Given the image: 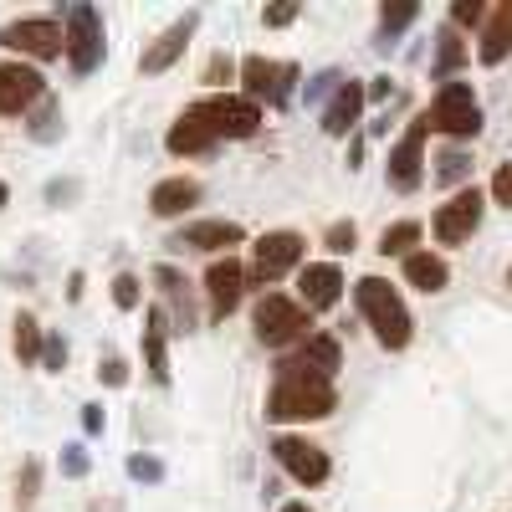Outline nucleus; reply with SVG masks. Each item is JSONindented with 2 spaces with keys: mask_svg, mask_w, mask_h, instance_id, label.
<instances>
[{
  "mask_svg": "<svg viewBox=\"0 0 512 512\" xmlns=\"http://www.w3.org/2000/svg\"><path fill=\"white\" fill-rule=\"evenodd\" d=\"M354 297H359V313L369 318V328H374V338L384 349H405L410 344L415 323H410V308L400 303V292L390 282H384V277H359Z\"/></svg>",
  "mask_w": 512,
  "mask_h": 512,
  "instance_id": "f257e3e1",
  "label": "nucleus"
},
{
  "mask_svg": "<svg viewBox=\"0 0 512 512\" xmlns=\"http://www.w3.org/2000/svg\"><path fill=\"white\" fill-rule=\"evenodd\" d=\"M338 395L328 379H308V374H277L272 395H267V420H323L333 415Z\"/></svg>",
  "mask_w": 512,
  "mask_h": 512,
  "instance_id": "f03ea898",
  "label": "nucleus"
},
{
  "mask_svg": "<svg viewBox=\"0 0 512 512\" xmlns=\"http://www.w3.org/2000/svg\"><path fill=\"white\" fill-rule=\"evenodd\" d=\"M425 118H431V128H441V134H451V139H477L482 134V103L472 93V82H446Z\"/></svg>",
  "mask_w": 512,
  "mask_h": 512,
  "instance_id": "7ed1b4c3",
  "label": "nucleus"
},
{
  "mask_svg": "<svg viewBox=\"0 0 512 512\" xmlns=\"http://www.w3.org/2000/svg\"><path fill=\"white\" fill-rule=\"evenodd\" d=\"M210 134H216V144L221 139H251L256 128H262V108H256L246 93L236 98V93H221V98H205V103H195L190 108Z\"/></svg>",
  "mask_w": 512,
  "mask_h": 512,
  "instance_id": "20e7f679",
  "label": "nucleus"
},
{
  "mask_svg": "<svg viewBox=\"0 0 512 512\" xmlns=\"http://www.w3.org/2000/svg\"><path fill=\"white\" fill-rule=\"evenodd\" d=\"M251 323H256V338H262L267 349L297 344V338L313 328V323H308V308H303V303H292V297H282V292H267L262 303H256Z\"/></svg>",
  "mask_w": 512,
  "mask_h": 512,
  "instance_id": "39448f33",
  "label": "nucleus"
},
{
  "mask_svg": "<svg viewBox=\"0 0 512 512\" xmlns=\"http://www.w3.org/2000/svg\"><path fill=\"white\" fill-rule=\"evenodd\" d=\"M0 47H11L21 57H36V62H52V57L67 52V31L52 16H31V21H11L6 31H0Z\"/></svg>",
  "mask_w": 512,
  "mask_h": 512,
  "instance_id": "423d86ee",
  "label": "nucleus"
},
{
  "mask_svg": "<svg viewBox=\"0 0 512 512\" xmlns=\"http://www.w3.org/2000/svg\"><path fill=\"white\" fill-rule=\"evenodd\" d=\"M241 82H246V98L256 108H287L292 103V82H297V67L292 62H267V57H246L241 62Z\"/></svg>",
  "mask_w": 512,
  "mask_h": 512,
  "instance_id": "0eeeda50",
  "label": "nucleus"
},
{
  "mask_svg": "<svg viewBox=\"0 0 512 512\" xmlns=\"http://www.w3.org/2000/svg\"><path fill=\"white\" fill-rule=\"evenodd\" d=\"M303 251H308V241L297 236V231H267L262 241H256V251H251V282H277V277H287L297 262H303Z\"/></svg>",
  "mask_w": 512,
  "mask_h": 512,
  "instance_id": "6e6552de",
  "label": "nucleus"
},
{
  "mask_svg": "<svg viewBox=\"0 0 512 512\" xmlns=\"http://www.w3.org/2000/svg\"><path fill=\"white\" fill-rule=\"evenodd\" d=\"M272 456H277V466L297 482V487H318V482H328V451L323 446H313V441H303V436H277L272 441Z\"/></svg>",
  "mask_w": 512,
  "mask_h": 512,
  "instance_id": "1a4fd4ad",
  "label": "nucleus"
},
{
  "mask_svg": "<svg viewBox=\"0 0 512 512\" xmlns=\"http://www.w3.org/2000/svg\"><path fill=\"white\" fill-rule=\"evenodd\" d=\"M67 62L72 72H93L103 62V16L93 6L67 11Z\"/></svg>",
  "mask_w": 512,
  "mask_h": 512,
  "instance_id": "9d476101",
  "label": "nucleus"
},
{
  "mask_svg": "<svg viewBox=\"0 0 512 512\" xmlns=\"http://www.w3.org/2000/svg\"><path fill=\"white\" fill-rule=\"evenodd\" d=\"M482 226V190L472 185V190H456L441 210H436V221H431V231H436V241L441 246H461V241H472V231Z\"/></svg>",
  "mask_w": 512,
  "mask_h": 512,
  "instance_id": "9b49d317",
  "label": "nucleus"
},
{
  "mask_svg": "<svg viewBox=\"0 0 512 512\" xmlns=\"http://www.w3.org/2000/svg\"><path fill=\"white\" fill-rule=\"evenodd\" d=\"M425 134H431V118H415L410 123V134L390 149V185L400 190V195H410L420 180H425Z\"/></svg>",
  "mask_w": 512,
  "mask_h": 512,
  "instance_id": "f8f14e48",
  "label": "nucleus"
},
{
  "mask_svg": "<svg viewBox=\"0 0 512 512\" xmlns=\"http://www.w3.org/2000/svg\"><path fill=\"white\" fill-rule=\"evenodd\" d=\"M338 364H344V349H338V338H333V333H308V344L297 349L292 359H282L277 374H308V379H328V384H333Z\"/></svg>",
  "mask_w": 512,
  "mask_h": 512,
  "instance_id": "ddd939ff",
  "label": "nucleus"
},
{
  "mask_svg": "<svg viewBox=\"0 0 512 512\" xmlns=\"http://www.w3.org/2000/svg\"><path fill=\"white\" fill-rule=\"evenodd\" d=\"M47 98V77L26 62H0V118Z\"/></svg>",
  "mask_w": 512,
  "mask_h": 512,
  "instance_id": "4468645a",
  "label": "nucleus"
},
{
  "mask_svg": "<svg viewBox=\"0 0 512 512\" xmlns=\"http://www.w3.org/2000/svg\"><path fill=\"white\" fill-rule=\"evenodd\" d=\"M205 292H210V318H226L236 303H241V292H246V267L236 262V256H221V262H210L205 272Z\"/></svg>",
  "mask_w": 512,
  "mask_h": 512,
  "instance_id": "2eb2a0df",
  "label": "nucleus"
},
{
  "mask_svg": "<svg viewBox=\"0 0 512 512\" xmlns=\"http://www.w3.org/2000/svg\"><path fill=\"white\" fill-rule=\"evenodd\" d=\"M338 292H344V272H338L333 262H308L303 272H297V297H303L308 313H328L338 303Z\"/></svg>",
  "mask_w": 512,
  "mask_h": 512,
  "instance_id": "dca6fc26",
  "label": "nucleus"
},
{
  "mask_svg": "<svg viewBox=\"0 0 512 512\" xmlns=\"http://www.w3.org/2000/svg\"><path fill=\"white\" fill-rule=\"evenodd\" d=\"M195 26H200V11H190L185 21H175V26H169V31H164V36L154 41V47H149V52L139 57V67H144L149 77H154V72H164V67H175V62H180V52L190 47Z\"/></svg>",
  "mask_w": 512,
  "mask_h": 512,
  "instance_id": "f3484780",
  "label": "nucleus"
},
{
  "mask_svg": "<svg viewBox=\"0 0 512 512\" xmlns=\"http://www.w3.org/2000/svg\"><path fill=\"white\" fill-rule=\"evenodd\" d=\"M364 103H369V93H364V82H344L333 98H328V108H323V134H333V139H344L349 128L359 123V113H364Z\"/></svg>",
  "mask_w": 512,
  "mask_h": 512,
  "instance_id": "a211bd4d",
  "label": "nucleus"
},
{
  "mask_svg": "<svg viewBox=\"0 0 512 512\" xmlns=\"http://www.w3.org/2000/svg\"><path fill=\"white\" fill-rule=\"evenodd\" d=\"M246 241V231L236 226V221H195V226H185L180 236H175V246H190V251H226L231 256V246H241Z\"/></svg>",
  "mask_w": 512,
  "mask_h": 512,
  "instance_id": "6ab92c4d",
  "label": "nucleus"
},
{
  "mask_svg": "<svg viewBox=\"0 0 512 512\" xmlns=\"http://www.w3.org/2000/svg\"><path fill=\"white\" fill-rule=\"evenodd\" d=\"M195 200H200V185L185 180V175H175V180H159V185H154L149 210H154V216H164V221H175V216H185Z\"/></svg>",
  "mask_w": 512,
  "mask_h": 512,
  "instance_id": "aec40b11",
  "label": "nucleus"
},
{
  "mask_svg": "<svg viewBox=\"0 0 512 512\" xmlns=\"http://www.w3.org/2000/svg\"><path fill=\"white\" fill-rule=\"evenodd\" d=\"M164 333H169V313H164V308H149V318H144V359H149V379H154V384H169Z\"/></svg>",
  "mask_w": 512,
  "mask_h": 512,
  "instance_id": "412c9836",
  "label": "nucleus"
},
{
  "mask_svg": "<svg viewBox=\"0 0 512 512\" xmlns=\"http://www.w3.org/2000/svg\"><path fill=\"white\" fill-rule=\"evenodd\" d=\"M512 52V0H502V6L487 16V26H482V47H477V57L487 62V67H497L502 57Z\"/></svg>",
  "mask_w": 512,
  "mask_h": 512,
  "instance_id": "4be33fe9",
  "label": "nucleus"
},
{
  "mask_svg": "<svg viewBox=\"0 0 512 512\" xmlns=\"http://www.w3.org/2000/svg\"><path fill=\"white\" fill-rule=\"evenodd\" d=\"M164 149H169V154H205V149H216V134H210V128L185 108V113H180V123L164 134Z\"/></svg>",
  "mask_w": 512,
  "mask_h": 512,
  "instance_id": "5701e85b",
  "label": "nucleus"
},
{
  "mask_svg": "<svg viewBox=\"0 0 512 512\" xmlns=\"http://www.w3.org/2000/svg\"><path fill=\"white\" fill-rule=\"evenodd\" d=\"M405 282L420 287V292H441V287L451 282V267L441 262L436 251H410V256H405Z\"/></svg>",
  "mask_w": 512,
  "mask_h": 512,
  "instance_id": "b1692460",
  "label": "nucleus"
},
{
  "mask_svg": "<svg viewBox=\"0 0 512 512\" xmlns=\"http://www.w3.org/2000/svg\"><path fill=\"white\" fill-rule=\"evenodd\" d=\"M461 62H466V41H461V31H456V26H446V31L436 36V62H431V77L451 82V77L461 72Z\"/></svg>",
  "mask_w": 512,
  "mask_h": 512,
  "instance_id": "393cba45",
  "label": "nucleus"
},
{
  "mask_svg": "<svg viewBox=\"0 0 512 512\" xmlns=\"http://www.w3.org/2000/svg\"><path fill=\"white\" fill-rule=\"evenodd\" d=\"M154 282L164 287L169 308H175V318H180V333H190V328H195V313H190V292H185L190 282H185V277H180L175 267H159V272H154Z\"/></svg>",
  "mask_w": 512,
  "mask_h": 512,
  "instance_id": "a878e982",
  "label": "nucleus"
},
{
  "mask_svg": "<svg viewBox=\"0 0 512 512\" xmlns=\"http://www.w3.org/2000/svg\"><path fill=\"white\" fill-rule=\"evenodd\" d=\"M57 134H62V103L47 93V98L36 103V118H31V139H36V144H52Z\"/></svg>",
  "mask_w": 512,
  "mask_h": 512,
  "instance_id": "bb28decb",
  "label": "nucleus"
},
{
  "mask_svg": "<svg viewBox=\"0 0 512 512\" xmlns=\"http://www.w3.org/2000/svg\"><path fill=\"white\" fill-rule=\"evenodd\" d=\"M41 344H47V338H41V323L31 313H21L16 318V354H21V364H41Z\"/></svg>",
  "mask_w": 512,
  "mask_h": 512,
  "instance_id": "cd10ccee",
  "label": "nucleus"
},
{
  "mask_svg": "<svg viewBox=\"0 0 512 512\" xmlns=\"http://www.w3.org/2000/svg\"><path fill=\"white\" fill-rule=\"evenodd\" d=\"M415 241H420V221H395V226H384L379 251H384V256H410Z\"/></svg>",
  "mask_w": 512,
  "mask_h": 512,
  "instance_id": "c85d7f7f",
  "label": "nucleus"
},
{
  "mask_svg": "<svg viewBox=\"0 0 512 512\" xmlns=\"http://www.w3.org/2000/svg\"><path fill=\"white\" fill-rule=\"evenodd\" d=\"M415 16H420V6H410V0H405V6H384V11H379V47H390V41H395Z\"/></svg>",
  "mask_w": 512,
  "mask_h": 512,
  "instance_id": "c756f323",
  "label": "nucleus"
},
{
  "mask_svg": "<svg viewBox=\"0 0 512 512\" xmlns=\"http://www.w3.org/2000/svg\"><path fill=\"white\" fill-rule=\"evenodd\" d=\"M338 88H344V72L328 67V72H318V77H308V82H303V98H308V103H323V98H333Z\"/></svg>",
  "mask_w": 512,
  "mask_h": 512,
  "instance_id": "7c9ffc66",
  "label": "nucleus"
},
{
  "mask_svg": "<svg viewBox=\"0 0 512 512\" xmlns=\"http://www.w3.org/2000/svg\"><path fill=\"white\" fill-rule=\"evenodd\" d=\"M466 175H472V159H466L461 149H446V154L436 159V180H441V185H456V180H466Z\"/></svg>",
  "mask_w": 512,
  "mask_h": 512,
  "instance_id": "2f4dec72",
  "label": "nucleus"
},
{
  "mask_svg": "<svg viewBox=\"0 0 512 512\" xmlns=\"http://www.w3.org/2000/svg\"><path fill=\"white\" fill-rule=\"evenodd\" d=\"M113 303H118L123 313H134V308H139V277H128V272L113 277Z\"/></svg>",
  "mask_w": 512,
  "mask_h": 512,
  "instance_id": "473e14b6",
  "label": "nucleus"
},
{
  "mask_svg": "<svg viewBox=\"0 0 512 512\" xmlns=\"http://www.w3.org/2000/svg\"><path fill=\"white\" fill-rule=\"evenodd\" d=\"M451 21H456V26H487V6H482V0H456Z\"/></svg>",
  "mask_w": 512,
  "mask_h": 512,
  "instance_id": "72a5a7b5",
  "label": "nucleus"
},
{
  "mask_svg": "<svg viewBox=\"0 0 512 512\" xmlns=\"http://www.w3.org/2000/svg\"><path fill=\"white\" fill-rule=\"evenodd\" d=\"M328 251H338V256H344V251H354V241H359V231H354V221H338V226H328Z\"/></svg>",
  "mask_w": 512,
  "mask_h": 512,
  "instance_id": "f704fd0d",
  "label": "nucleus"
},
{
  "mask_svg": "<svg viewBox=\"0 0 512 512\" xmlns=\"http://www.w3.org/2000/svg\"><path fill=\"white\" fill-rule=\"evenodd\" d=\"M128 477L134 482H164V466L154 456H128Z\"/></svg>",
  "mask_w": 512,
  "mask_h": 512,
  "instance_id": "c9c22d12",
  "label": "nucleus"
},
{
  "mask_svg": "<svg viewBox=\"0 0 512 512\" xmlns=\"http://www.w3.org/2000/svg\"><path fill=\"white\" fill-rule=\"evenodd\" d=\"M41 364H47V369H62L67 364V338L62 333H47V344H41Z\"/></svg>",
  "mask_w": 512,
  "mask_h": 512,
  "instance_id": "e433bc0d",
  "label": "nucleus"
},
{
  "mask_svg": "<svg viewBox=\"0 0 512 512\" xmlns=\"http://www.w3.org/2000/svg\"><path fill=\"white\" fill-rule=\"evenodd\" d=\"M36 482H41V466H36V461H26V472H21V482H16V502H21V507H31V502H36Z\"/></svg>",
  "mask_w": 512,
  "mask_h": 512,
  "instance_id": "4c0bfd02",
  "label": "nucleus"
},
{
  "mask_svg": "<svg viewBox=\"0 0 512 512\" xmlns=\"http://www.w3.org/2000/svg\"><path fill=\"white\" fill-rule=\"evenodd\" d=\"M62 472L67 477H88V451H82V446H62Z\"/></svg>",
  "mask_w": 512,
  "mask_h": 512,
  "instance_id": "58836bf2",
  "label": "nucleus"
},
{
  "mask_svg": "<svg viewBox=\"0 0 512 512\" xmlns=\"http://www.w3.org/2000/svg\"><path fill=\"white\" fill-rule=\"evenodd\" d=\"M98 379L113 384V390H123V384H128V364H123V359H103V364H98Z\"/></svg>",
  "mask_w": 512,
  "mask_h": 512,
  "instance_id": "ea45409f",
  "label": "nucleus"
},
{
  "mask_svg": "<svg viewBox=\"0 0 512 512\" xmlns=\"http://www.w3.org/2000/svg\"><path fill=\"white\" fill-rule=\"evenodd\" d=\"M492 195H497V200L512 210V164H502L497 175H492Z\"/></svg>",
  "mask_w": 512,
  "mask_h": 512,
  "instance_id": "a19ab883",
  "label": "nucleus"
},
{
  "mask_svg": "<svg viewBox=\"0 0 512 512\" xmlns=\"http://www.w3.org/2000/svg\"><path fill=\"white\" fill-rule=\"evenodd\" d=\"M231 72H236V62H231V57H210L205 82H231Z\"/></svg>",
  "mask_w": 512,
  "mask_h": 512,
  "instance_id": "79ce46f5",
  "label": "nucleus"
},
{
  "mask_svg": "<svg viewBox=\"0 0 512 512\" xmlns=\"http://www.w3.org/2000/svg\"><path fill=\"white\" fill-rule=\"evenodd\" d=\"M297 21V6H272V11H262V26H292Z\"/></svg>",
  "mask_w": 512,
  "mask_h": 512,
  "instance_id": "37998d69",
  "label": "nucleus"
},
{
  "mask_svg": "<svg viewBox=\"0 0 512 512\" xmlns=\"http://www.w3.org/2000/svg\"><path fill=\"white\" fill-rule=\"evenodd\" d=\"M77 195V180H52L47 185V205H62V200H72Z\"/></svg>",
  "mask_w": 512,
  "mask_h": 512,
  "instance_id": "c03bdc74",
  "label": "nucleus"
},
{
  "mask_svg": "<svg viewBox=\"0 0 512 512\" xmlns=\"http://www.w3.org/2000/svg\"><path fill=\"white\" fill-rule=\"evenodd\" d=\"M82 431H88V436L103 431V405H82Z\"/></svg>",
  "mask_w": 512,
  "mask_h": 512,
  "instance_id": "a18cd8bd",
  "label": "nucleus"
},
{
  "mask_svg": "<svg viewBox=\"0 0 512 512\" xmlns=\"http://www.w3.org/2000/svg\"><path fill=\"white\" fill-rule=\"evenodd\" d=\"M364 93H369V103H384V98H390L395 88H390V77H374V82H369Z\"/></svg>",
  "mask_w": 512,
  "mask_h": 512,
  "instance_id": "49530a36",
  "label": "nucleus"
},
{
  "mask_svg": "<svg viewBox=\"0 0 512 512\" xmlns=\"http://www.w3.org/2000/svg\"><path fill=\"white\" fill-rule=\"evenodd\" d=\"M282 512H313V507H308V502H287Z\"/></svg>",
  "mask_w": 512,
  "mask_h": 512,
  "instance_id": "de8ad7c7",
  "label": "nucleus"
},
{
  "mask_svg": "<svg viewBox=\"0 0 512 512\" xmlns=\"http://www.w3.org/2000/svg\"><path fill=\"white\" fill-rule=\"evenodd\" d=\"M6 200H11V190H6V185H0V210H6Z\"/></svg>",
  "mask_w": 512,
  "mask_h": 512,
  "instance_id": "09e8293b",
  "label": "nucleus"
},
{
  "mask_svg": "<svg viewBox=\"0 0 512 512\" xmlns=\"http://www.w3.org/2000/svg\"><path fill=\"white\" fill-rule=\"evenodd\" d=\"M507 287H512V272H507Z\"/></svg>",
  "mask_w": 512,
  "mask_h": 512,
  "instance_id": "8fccbe9b",
  "label": "nucleus"
}]
</instances>
